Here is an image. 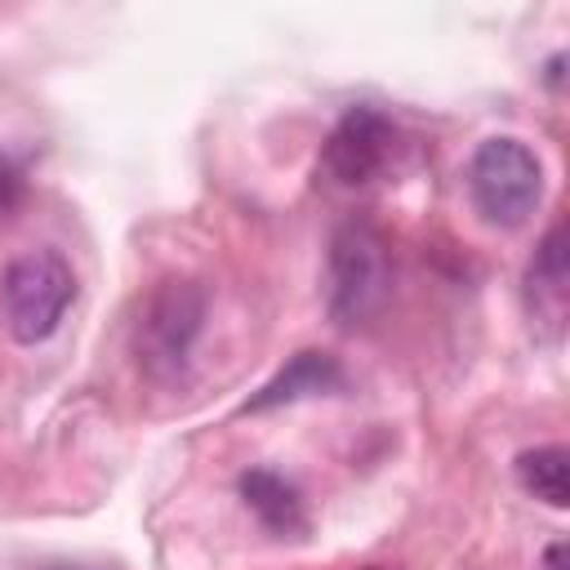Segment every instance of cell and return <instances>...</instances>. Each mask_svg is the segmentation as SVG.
<instances>
[{
	"mask_svg": "<svg viewBox=\"0 0 570 570\" xmlns=\"http://www.w3.org/2000/svg\"><path fill=\"white\" fill-rule=\"evenodd\" d=\"M76 298L71 263L58 249H22L0 272V316L18 343H45Z\"/></svg>",
	"mask_w": 570,
	"mask_h": 570,
	"instance_id": "obj_1",
	"label": "cell"
},
{
	"mask_svg": "<svg viewBox=\"0 0 570 570\" xmlns=\"http://www.w3.org/2000/svg\"><path fill=\"white\" fill-rule=\"evenodd\" d=\"M200 325H205V289L196 281H178V276L160 281L138 312V330H134L138 365L160 383L178 379L191 361Z\"/></svg>",
	"mask_w": 570,
	"mask_h": 570,
	"instance_id": "obj_2",
	"label": "cell"
},
{
	"mask_svg": "<svg viewBox=\"0 0 570 570\" xmlns=\"http://www.w3.org/2000/svg\"><path fill=\"white\" fill-rule=\"evenodd\" d=\"M392 294L387 240L365 223H343L330 240V312L338 325H365Z\"/></svg>",
	"mask_w": 570,
	"mask_h": 570,
	"instance_id": "obj_3",
	"label": "cell"
},
{
	"mask_svg": "<svg viewBox=\"0 0 570 570\" xmlns=\"http://www.w3.org/2000/svg\"><path fill=\"white\" fill-rule=\"evenodd\" d=\"M468 187L494 227H521L543 196V165L521 138H485L472 151Z\"/></svg>",
	"mask_w": 570,
	"mask_h": 570,
	"instance_id": "obj_4",
	"label": "cell"
},
{
	"mask_svg": "<svg viewBox=\"0 0 570 570\" xmlns=\"http://www.w3.org/2000/svg\"><path fill=\"white\" fill-rule=\"evenodd\" d=\"M387 151H392V125L374 107H352L325 138L321 165L338 187H361L387 165Z\"/></svg>",
	"mask_w": 570,
	"mask_h": 570,
	"instance_id": "obj_5",
	"label": "cell"
},
{
	"mask_svg": "<svg viewBox=\"0 0 570 570\" xmlns=\"http://www.w3.org/2000/svg\"><path fill=\"white\" fill-rule=\"evenodd\" d=\"M334 387H343L338 361H334L330 352H298V356H289V365H285L272 383H263L258 396H249L245 410L258 414V410L289 405V401H303V396H316V392H334Z\"/></svg>",
	"mask_w": 570,
	"mask_h": 570,
	"instance_id": "obj_6",
	"label": "cell"
},
{
	"mask_svg": "<svg viewBox=\"0 0 570 570\" xmlns=\"http://www.w3.org/2000/svg\"><path fill=\"white\" fill-rule=\"evenodd\" d=\"M240 499L245 508L276 534H303L307 530V517H303V499L294 490V481H285L281 472L272 468H254L240 476Z\"/></svg>",
	"mask_w": 570,
	"mask_h": 570,
	"instance_id": "obj_7",
	"label": "cell"
},
{
	"mask_svg": "<svg viewBox=\"0 0 570 570\" xmlns=\"http://www.w3.org/2000/svg\"><path fill=\"white\" fill-rule=\"evenodd\" d=\"M566 281H570V267H566V232L552 227L539 240V249H534V258L525 267L530 307L543 312L548 321H561V312H566Z\"/></svg>",
	"mask_w": 570,
	"mask_h": 570,
	"instance_id": "obj_8",
	"label": "cell"
},
{
	"mask_svg": "<svg viewBox=\"0 0 570 570\" xmlns=\"http://www.w3.org/2000/svg\"><path fill=\"white\" fill-rule=\"evenodd\" d=\"M517 481H521L525 494L543 499L548 508H566L570 503V454L561 445L525 450L517 459Z\"/></svg>",
	"mask_w": 570,
	"mask_h": 570,
	"instance_id": "obj_9",
	"label": "cell"
},
{
	"mask_svg": "<svg viewBox=\"0 0 570 570\" xmlns=\"http://www.w3.org/2000/svg\"><path fill=\"white\" fill-rule=\"evenodd\" d=\"M18 200V169L0 156V209H9Z\"/></svg>",
	"mask_w": 570,
	"mask_h": 570,
	"instance_id": "obj_10",
	"label": "cell"
},
{
	"mask_svg": "<svg viewBox=\"0 0 570 570\" xmlns=\"http://www.w3.org/2000/svg\"><path fill=\"white\" fill-rule=\"evenodd\" d=\"M548 570H561V543L548 548Z\"/></svg>",
	"mask_w": 570,
	"mask_h": 570,
	"instance_id": "obj_11",
	"label": "cell"
},
{
	"mask_svg": "<svg viewBox=\"0 0 570 570\" xmlns=\"http://www.w3.org/2000/svg\"><path fill=\"white\" fill-rule=\"evenodd\" d=\"M361 570H383V566H361Z\"/></svg>",
	"mask_w": 570,
	"mask_h": 570,
	"instance_id": "obj_12",
	"label": "cell"
}]
</instances>
